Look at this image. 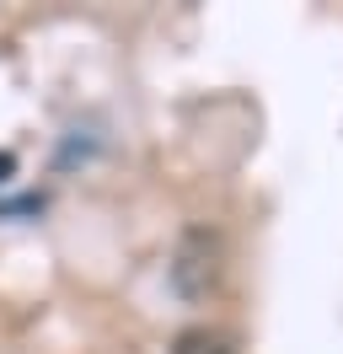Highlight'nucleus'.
I'll list each match as a JSON object with an SVG mask.
<instances>
[{"instance_id":"7ed1b4c3","label":"nucleus","mask_w":343,"mask_h":354,"mask_svg":"<svg viewBox=\"0 0 343 354\" xmlns=\"http://www.w3.org/2000/svg\"><path fill=\"white\" fill-rule=\"evenodd\" d=\"M11 167H17V156H11V151H0V183L11 177Z\"/></svg>"},{"instance_id":"f257e3e1","label":"nucleus","mask_w":343,"mask_h":354,"mask_svg":"<svg viewBox=\"0 0 343 354\" xmlns=\"http://www.w3.org/2000/svg\"><path fill=\"white\" fill-rule=\"evenodd\" d=\"M210 279H214V242L198 231V236H188L183 258H177V285L188 290V295H204Z\"/></svg>"},{"instance_id":"f03ea898","label":"nucleus","mask_w":343,"mask_h":354,"mask_svg":"<svg viewBox=\"0 0 343 354\" xmlns=\"http://www.w3.org/2000/svg\"><path fill=\"white\" fill-rule=\"evenodd\" d=\"M172 354H231V338L214 328H188V333H177Z\"/></svg>"}]
</instances>
